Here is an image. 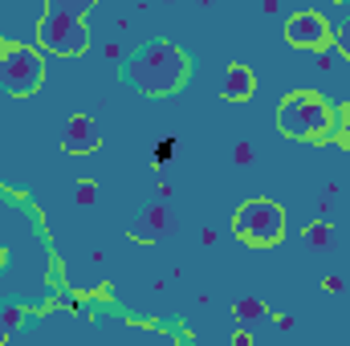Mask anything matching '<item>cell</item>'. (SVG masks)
<instances>
[{
  "instance_id": "cell-17",
  "label": "cell",
  "mask_w": 350,
  "mask_h": 346,
  "mask_svg": "<svg viewBox=\"0 0 350 346\" xmlns=\"http://www.w3.org/2000/svg\"><path fill=\"white\" fill-rule=\"evenodd\" d=\"M4 326H8V330L21 326V310H8V314H4Z\"/></svg>"
},
{
  "instance_id": "cell-19",
  "label": "cell",
  "mask_w": 350,
  "mask_h": 346,
  "mask_svg": "<svg viewBox=\"0 0 350 346\" xmlns=\"http://www.w3.org/2000/svg\"><path fill=\"white\" fill-rule=\"evenodd\" d=\"M200 4H208V0H200Z\"/></svg>"
},
{
  "instance_id": "cell-7",
  "label": "cell",
  "mask_w": 350,
  "mask_h": 346,
  "mask_svg": "<svg viewBox=\"0 0 350 346\" xmlns=\"http://www.w3.org/2000/svg\"><path fill=\"white\" fill-rule=\"evenodd\" d=\"M94 147H98V127H94V118L74 114V118L66 122V151H70V155H90Z\"/></svg>"
},
{
  "instance_id": "cell-14",
  "label": "cell",
  "mask_w": 350,
  "mask_h": 346,
  "mask_svg": "<svg viewBox=\"0 0 350 346\" xmlns=\"http://www.w3.org/2000/svg\"><path fill=\"white\" fill-rule=\"evenodd\" d=\"M172 155H175V143H172V139H163V143H159V151H155V163L163 168V163H172Z\"/></svg>"
},
{
  "instance_id": "cell-8",
  "label": "cell",
  "mask_w": 350,
  "mask_h": 346,
  "mask_svg": "<svg viewBox=\"0 0 350 346\" xmlns=\"http://www.w3.org/2000/svg\"><path fill=\"white\" fill-rule=\"evenodd\" d=\"M220 98H224V102H245V98H253V70H249V66H228L224 86H220Z\"/></svg>"
},
{
  "instance_id": "cell-10",
  "label": "cell",
  "mask_w": 350,
  "mask_h": 346,
  "mask_svg": "<svg viewBox=\"0 0 350 346\" xmlns=\"http://www.w3.org/2000/svg\"><path fill=\"white\" fill-rule=\"evenodd\" d=\"M241 322H261L265 318V302L261 297H245V302H237V310H232Z\"/></svg>"
},
{
  "instance_id": "cell-2",
  "label": "cell",
  "mask_w": 350,
  "mask_h": 346,
  "mask_svg": "<svg viewBox=\"0 0 350 346\" xmlns=\"http://www.w3.org/2000/svg\"><path fill=\"white\" fill-rule=\"evenodd\" d=\"M277 127L289 135V139H322L330 135L334 127V110L314 94V90H297L281 102L277 110Z\"/></svg>"
},
{
  "instance_id": "cell-1",
  "label": "cell",
  "mask_w": 350,
  "mask_h": 346,
  "mask_svg": "<svg viewBox=\"0 0 350 346\" xmlns=\"http://www.w3.org/2000/svg\"><path fill=\"white\" fill-rule=\"evenodd\" d=\"M126 78L139 94H172L187 82V53L172 41H151L131 57Z\"/></svg>"
},
{
  "instance_id": "cell-4",
  "label": "cell",
  "mask_w": 350,
  "mask_h": 346,
  "mask_svg": "<svg viewBox=\"0 0 350 346\" xmlns=\"http://www.w3.org/2000/svg\"><path fill=\"white\" fill-rule=\"evenodd\" d=\"M37 41L49 49V53H62V57H78L86 53L90 45V33L82 25V16H70V12H45L41 25H37Z\"/></svg>"
},
{
  "instance_id": "cell-3",
  "label": "cell",
  "mask_w": 350,
  "mask_h": 346,
  "mask_svg": "<svg viewBox=\"0 0 350 346\" xmlns=\"http://www.w3.org/2000/svg\"><path fill=\"white\" fill-rule=\"evenodd\" d=\"M232 228H237V237H245L253 245H277L285 237V212L273 200H249L237 208Z\"/></svg>"
},
{
  "instance_id": "cell-16",
  "label": "cell",
  "mask_w": 350,
  "mask_h": 346,
  "mask_svg": "<svg viewBox=\"0 0 350 346\" xmlns=\"http://www.w3.org/2000/svg\"><path fill=\"white\" fill-rule=\"evenodd\" d=\"M232 159H237V163H249V159H253V147H249V143H237Z\"/></svg>"
},
{
  "instance_id": "cell-6",
  "label": "cell",
  "mask_w": 350,
  "mask_h": 346,
  "mask_svg": "<svg viewBox=\"0 0 350 346\" xmlns=\"http://www.w3.org/2000/svg\"><path fill=\"white\" fill-rule=\"evenodd\" d=\"M285 41H289L293 49H322V45L330 41V25H326V16H318V12H293V16L285 21Z\"/></svg>"
},
{
  "instance_id": "cell-12",
  "label": "cell",
  "mask_w": 350,
  "mask_h": 346,
  "mask_svg": "<svg viewBox=\"0 0 350 346\" xmlns=\"http://www.w3.org/2000/svg\"><path fill=\"white\" fill-rule=\"evenodd\" d=\"M49 8L53 12H70V16H86L94 8V0H49Z\"/></svg>"
},
{
  "instance_id": "cell-5",
  "label": "cell",
  "mask_w": 350,
  "mask_h": 346,
  "mask_svg": "<svg viewBox=\"0 0 350 346\" xmlns=\"http://www.w3.org/2000/svg\"><path fill=\"white\" fill-rule=\"evenodd\" d=\"M41 78H45V66H41V57L33 49L16 45V49H8L0 57V82H4L8 94H16V98L33 94V90L41 86Z\"/></svg>"
},
{
  "instance_id": "cell-11",
  "label": "cell",
  "mask_w": 350,
  "mask_h": 346,
  "mask_svg": "<svg viewBox=\"0 0 350 346\" xmlns=\"http://www.w3.org/2000/svg\"><path fill=\"white\" fill-rule=\"evenodd\" d=\"M330 237H334V232H330V224H310V228L301 232V241H306V245H314V249H326V245H330Z\"/></svg>"
},
{
  "instance_id": "cell-15",
  "label": "cell",
  "mask_w": 350,
  "mask_h": 346,
  "mask_svg": "<svg viewBox=\"0 0 350 346\" xmlns=\"http://www.w3.org/2000/svg\"><path fill=\"white\" fill-rule=\"evenodd\" d=\"M78 200H82V204H94V200H98V187H94V183H82V187H78Z\"/></svg>"
},
{
  "instance_id": "cell-9",
  "label": "cell",
  "mask_w": 350,
  "mask_h": 346,
  "mask_svg": "<svg viewBox=\"0 0 350 346\" xmlns=\"http://www.w3.org/2000/svg\"><path fill=\"white\" fill-rule=\"evenodd\" d=\"M167 224H172L167 208H147V212H143V220L131 228V237H135V241H155V237H159Z\"/></svg>"
},
{
  "instance_id": "cell-13",
  "label": "cell",
  "mask_w": 350,
  "mask_h": 346,
  "mask_svg": "<svg viewBox=\"0 0 350 346\" xmlns=\"http://www.w3.org/2000/svg\"><path fill=\"white\" fill-rule=\"evenodd\" d=\"M334 41H338V49L350 57V16H342V21H338V29H334Z\"/></svg>"
},
{
  "instance_id": "cell-18",
  "label": "cell",
  "mask_w": 350,
  "mask_h": 346,
  "mask_svg": "<svg viewBox=\"0 0 350 346\" xmlns=\"http://www.w3.org/2000/svg\"><path fill=\"white\" fill-rule=\"evenodd\" d=\"M342 139L350 143V110H347V118H342Z\"/></svg>"
}]
</instances>
